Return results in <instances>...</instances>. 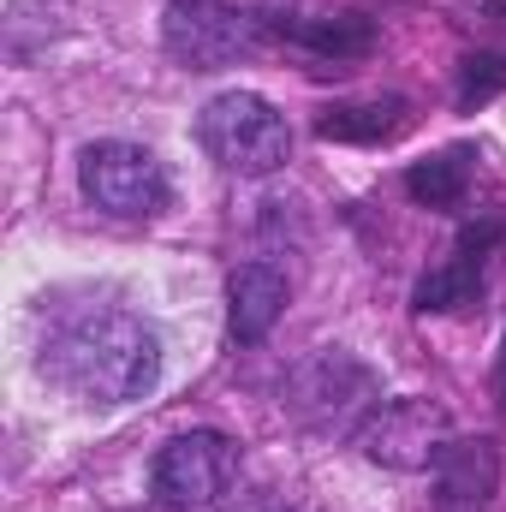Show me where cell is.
<instances>
[{"label":"cell","mask_w":506,"mask_h":512,"mask_svg":"<svg viewBox=\"0 0 506 512\" xmlns=\"http://www.w3.org/2000/svg\"><path fill=\"white\" fill-rule=\"evenodd\" d=\"M447 441H453V417H447V405H435L423 393L376 405L358 429V453L381 471H435Z\"/></svg>","instance_id":"5b68a950"},{"label":"cell","mask_w":506,"mask_h":512,"mask_svg":"<svg viewBox=\"0 0 506 512\" xmlns=\"http://www.w3.org/2000/svg\"><path fill=\"white\" fill-rule=\"evenodd\" d=\"M405 191H411V203H423V209H453V203L471 191V149H441V155L417 161V167L405 173Z\"/></svg>","instance_id":"7c38bea8"},{"label":"cell","mask_w":506,"mask_h":512,"mask_svg":"<svg viewBox=\"0 0 506 512\" xmlns=\"http://www.w3.org/2000/svg\"><path fill=\"white\" fill-rule=\"evenodd\" d=\"M501 90H506V54H465V66H459V108L477 114Z\"/></svg>","instance_id":"5bb4252c"},{"label":"cell","mask_w":506,"mask_h":512,"mask_svg":"<svg viewBox=\"0 0 506 512\" xmlns=\"http://www.w3.org/2000/svg\"><path fill=\"white\" fill-rule=\"evenodd\" d=\"M78 185L114 221H143V215L167 209V173L143 143H120V137L90 143L78 155Z\"/></svg>","instance_id":"8992f818"},{"label":"cell","mask_w":506,"mask_h":512,"mask_svg":"<svg viewBox=\"0 0 506 512\" xmlns=\"http://www.w3.org/2000/svg\"><path fill=\"white\" fill-rule=\"evenodd\" d=\"M489 393H495V411L506 417V334H501V352H495V376H489Z\"/></svg>","instance_id":"2e32d148"},{"label":"cell","mask_w":506,"mask_h":512,"mask_svg":"<svg viewBox=\"0 0 506 512\" xmlns=\"http://www.w3.org/2000/svg\"><path fill=\"white\" fill-rule=\"evenodd\" d=\"M161 48L191 72H221L256 48V18H245L239 6H221V0H167Z\"/></svg>","instance_id":"52a82bcc"},{"label":"cell","mask_w":506,"mask_h":512,"mask_svg":"<svg viewBox=\"0 0 506 512\" xmlns=\"http://www.w3.org/2000/svg\"><path fill=\"white\" fill-rule=\"evenodd\" d=\"M239 477V441H227L221 429H191V435H173L155 465H149V489L155 501L173 512H197L215 507Z\"/></svg>","instance_id":"277c9868"},{"label":"cell","mask_w":506,"mask_h":512,"mask_svg":"<svg viewBox=\"0 0 506 512\" xmlns=\"http://www.w3.org/2000/svg\"><path fill=\"white\" fill-rule=\"evenodd\" d=\"M286 411H292L304 429H316V435H340V429L358 435L364 417L376 411V376H370L352 352L328 346V352H316L310 364L292 370V382H286Z\"/></svg>","instance_id":"3957f363"},{"label":"cell","mask_w":506,"mask_h":512,"mask_svg":"<svg viewBox=\"0 0 506 512\" xmlns=\"http://www.w3.org/2000/svg\"><path fill=\"white\" fill-rule=\"evenodd\" d=\"M411 126V108L399 96H376V102H340L316 120L322 143H393Z\"/></svg>","instance_id":"30bf717a"},{"label":"cell","mask_w":506,"mask_h":512,"mask_svg":"<svg viewBox=\"0 0 506 512\" xmlns=\"http://www.w3.org/2000/svg\"><path fill=\"white\" fill-rule=\"evenodd\" d=\"M280 30H286L292 42L328 54V60H364V54L376 48V24H370L364 12H340V18H292V24H280Z\"/></svg>","instance_id":"8fae6325"},{"label":"cell","mask_w":506,"mask_h":512,"mask_svg":"<svg viewBox=\"0 0 506 512\" xmlns=\"http://www.w3.org/2000/svg\"><path fill=\"white\" fill-rule=\"evenodd\" d=\"M286 274L280 268H268V262H245V268H233V280H227V328H233V340L239 346H256V340H268L274 334V322L286 316Z\"/></svg>","instance_id":"9c48e42d"},{"label":"cell","mask_w":506,"mask_h":512,"mask_svg":"<svg viewBox=\"0 0 506 512\" xmlns=\"http://www.w3.org/2000/svg\"><path fill=\"white\" fill-rule=\"evenodd\" d=\"M501 239V221H483V227H465L459 233V256H471V262H483V251Z\"/></svg>","instance_id":"9a60e30c"},{"label":"cell","mask_w":506,"mask_h":512,"mask_svg":"<svg viewBox=\"0 0 506 512\" xmlns=\"http://www.w3.org/2000/svg\"><path fill=\"white\" fill-rule=\"evenodd\" d=\"M477 298V262L471 256H453V262H441V268H429L423 280H417V292H411V304L429 316V310H459V304H471Z\"/></svg>","instance_id":"4fadbf2b"},{"label":"cell","mask_w":506,"mask_h":512,"mask_svg":"<svg viewBox=\"0 0 506 512\" xmlns=\"http://www.w3.org/2000/svg\"><path fill=\"white\" fill-rule=\"evenodd\" d=\"M501 489V453L483 435H453L435 459V507L441 512H483Z\"/></svg>","instance_id":"ba28073f"},{"label":"cell","mask_w":506,"mask_h":512,"mask_svg":"<svg viewBox=\"0 0 506 512\" xmlns=\"http://www.w3.org/2000/svg\"><path fill=\"white\" fill-rule=\"evenodd\" d=\"M42 370L78 405H131L161 382V340L126 310H84L42 346Z\"/></svg>","instance_id":"6da1fadb"},{"label":"cell","mask_w":506,"mask_h":512,"mask_svg":"<svg viewBox=\"0 0 506 512\" xmlns=\"http://www.w3.org/2000/svg\"><path fill=\"white\" fill-rule=\"evenodd\" d=\"M197 143L209 149L215 167H227L239 179H268V173H280L292 161L286 114L268 96H256V90H221L215 102H203Z\"/></svg>","instance_id":"7a4b0ae2"}]
</instances>
